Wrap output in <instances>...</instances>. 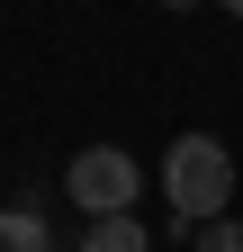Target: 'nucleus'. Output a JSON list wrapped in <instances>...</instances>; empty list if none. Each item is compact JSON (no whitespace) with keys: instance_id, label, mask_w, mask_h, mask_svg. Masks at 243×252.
Wrapping results in <instances>:
<instances>
[{"instance_id":"nucleus-1","label":"nucleus","mask_w":243,"mask_h":252,"mask_svg":"<svg viewBox=\"0 0 243 252\" xmlns=\"http://www.w3.org/2000/svg\"><path fill=\"white\" fill-rule=\"evenodd\" d=\"M162 198H171L180 225L225 216V198H234V153L216 135H171V153H162Z\"/></svg>"},{"instance_id":"nucleus-2","label":"nucleus","mask_w":243,"mask_h":252,"mask_svg":"<svg viewBox=\"0 0 243 252\" xmlns=\"http://www.w3.org/2000/svg\"><path fill=\"white\" fill-rule=\"evenodd\" d=\"M135 189H144V171H135V153H126V144H90V153H72V171H63V198H72L81 216L135 207Z\"/></svg>"},{"instance_id":"nucleus-3","label":"nucleus","mask_w":243,"mask_h":252,"mask_svg":"<svg viewBox=\"0 0 243 252\" xmlns=\"http://www.w3.org/2000/svg\"><path fill=\"white\" fill-rule=\"evenodd\" d=\"M81 252H153V234L135 225V207H108V216H90Z\"/></svg>"},{"instance_id":"nucleus-4","label":"nucleus","mask_w":243,"mask_h":252,"mask_svg":"<svg viewBox=\"0 0 243 252\" xmlns=\"http://www.w3.org/2000/svg\"><path fill=\"white\" fill-rule=\"evenodd\" d=\"M0 252H54L45 243V216L36 207H0Z\"/></svg>"},{"instance_id":"nucleus-5","label":"nucleus","mask_w":243,"mask_h":252,"mask_svg":"<svg viewBox=\"0 0 243 252\" xmlns=\"http://www.w3.org/2000/svg\"><path fill=\"white\" fill-rule=\"evenodd\" d=\"M198 252H243V225H234V216H207V225H198Z\"/></svg>"},{"instance_id":"nucleus-6","label":"nucleus","mask_w":243,"mask_h":252,"mask_svg":"<svg viewBox=\"0 0 243 252\" xmlns=\"http://www.w3.org/2000/svg\"><path fill=\"white\" fill-rule=\"evenodd\" d=\"M162 9H198V0H162Z\"/></svg>"},{"instance_id":"nucleus-7","label":"nucleus","mask_w":243,"mask_h":252,"mask_svg":"<svg viewBox=\"0 0 243 252\" xmlns=\"http://www.w3.org/2000/svg\"><path fill=\"white\" fill-rule=\"evenodd\" d=\"M225 9H234V18H243V0H225Z\"/></svg>"}]
</instances>
